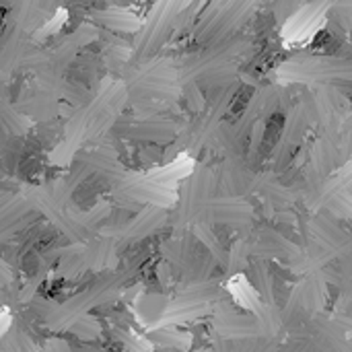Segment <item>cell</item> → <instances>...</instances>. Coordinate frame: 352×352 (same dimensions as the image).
Listing matches in <instances>:
<instances>
[{"mask_svg":"<svg viewBox=\"0 0 352 352\" xmlns=\"http://www.w3.org/2000/svg\"><path fill=\"white\" fill-rule=\"evenodd\" d=\"M289 103H291V93L287 87H264L254 93V97L241 111V116L235 124V130L243 138L245 134H250V130L256 122L274 118L278 111L287 109Z\"/></svg>","mask_w":352,"mask_h":352,"instance_id":"6","label":"cell"},{"mask_svg":"<svg viewBox=\"0 0 352 352\" xmlns=\"http://www.w3.org/2000/svg\"><path fill=\"white\" fill-rule=\"evenodd\" d=\"M334 4H346V6H352V0H330Z\"/></svg>","mask_w":352,"mask_h":352,"instance_id":"16","label":"cell"},{"mask_svg":"<svg viewBox=\"0 0 352 352\" xmlns=\"http://www.w3.org/2000/svg\"><path fill=\"white\" fill-rule=\"evenodd\" d=\"M278 78L283 82H297V85L352 82V58L299 54L289 58L278 68Z\"/></svg>","mask_w":352,"mask_h":352,"instance_id":"1","label":"cell"},{"mask_svg":"<svg viewBox=\"0 0 352 352\" xmlns=\"http://www.w3.org/2000/svg\"><path fill=\"white\" fill-rule=\"evenodd\" d=\"M107 4H111V6H122L124 4V0H105Z\"/></svg>","mask_w":352,"mask_h":352,"instance_id":"15","label":"cell"},{"mask_svg":"<svg viewBox=\"0 0 352 352\" xmlns=\"http://www.w3.org/2000/svg\"><path fill=\"white\" fill-rule=\"evenodd\" d=\"M95 35H97V31L93 29V27H80V29H76V31H72L70 35H66L60 43H56L54 45V50H52V54L47 56V60H54V62H58V64H66L68 60H72L74 58V54L82 47V45H87L91 39H95Z\"/></svg>","mask_w":352,"mask_h":352,"instance_id":"13","label":"cell"},{"mask_svg":"<svg viewBox=\"0 0 352 352\" xmlns=\"http://www.w3.org/2000/svg\"><path fill=\"white\" fill-rule=\"evenodd\" d=\"M163 223H165L163 208L148 204V208H144L136 219H132L128 225L120 227L116 231V237H120L124 241H138V239H144L146 235H151L153 231H157Z\"/></svg>","mask_w":352,"mask_h":352,"instance_id":"11","label":"cell"},{"mask_svg":"<svg viewBox=\"0 0 352 352\" xmlns=\"http://www.w3.org/2000/svg\"><path fill=\"white\" fill-rule=\"evenodd\" d=\"M179 70L165 58L148 60L130 74L128 95L138 99H175L179 93Z\"/></svg>","mask_w":352,"mask_h":352,"instance_id":"3","label":"cell"},{"mask_svg":"<svg viewBox=\"0 0 352 352\" xmlns=\"http://www.w3.org/2000/svg\"><path fill=\"white\" fill-rule=\"evenodd\" d=\"M250 270V280L256 287V291L260 293V297L264 299V305L268 307H276V291H274V278L270 274V270L266 268L264 260L254 262L252 266H248Z\"/></svg>","mask_w":352,"mask_h":352,"instance_id":"14","label":"cell"},{"mask_svg":"<svg viewBox=\"0 0 352 352\" xmlns=\"http://www.w3.org/2000/svg\"><path fill=\"white\" fill-rule=\"evenodd\" d=\"M258 2L260 0H212L198 23L196 39L202 43L221 41L241 25V21L256 8Z\"/></svg>","mask_w":352,"mask_h":352,"instance_id":"4","label":"cell"},{"mask_svg":"<svg viewBox=\"0 0 352 352\" xmlns=\"http://www.w3.org/2000/svg\"><path fill=\"white\" fill-rule=\"evenodd\" d=\"M206 223L229 225L239 231H245L254 223V208L243 200V196H223L214 198L208 206Z\"/></svg>","mask_w":352,"mask_h":352,"instance_id":"8","label":"cell"},{"mask_svg":"<svg viewBox=\"0 0 352 352\" xmlns=\"http://www.w3.org/2000/svg\"><path fill=\"white\" fill-rule=\"evenodd\" d=\"M177 134V126L171 120L163 118H144L136 120L126 126L124 136L134 140H153V142H167Z\"/></svg>","mask_w":352,"mask_h":352,"instance_id":"10","label":"cell"},{"mask_svg":"<svg viewBox=\"0 0 352 352\" xmlns=\"http://www.w3.org/2000/svg\"><path fill=\"white\" fill-rule=\"evenodd\" d=\"M219 188V173L214 169L202 167L188 177L177 198L173 225L177 231H188L198 223L206 221L208 206L214 200V192Z\"/></svg>","mask_w":352,"mask_h":352,"instance_id":"2","label":"cell"},{"mask_svg":"<svg viewBox=\"0 0 352 352\" xmlns=\"http://www.w3.org/2000/svg\"><path fill=\"white\" fill-rule=\"evenodd\" d=\"M91 21H95L97 25H103L111 31H120V33H134L142 25L136 14H132L124 6H111V4L107 8L93 10Z\"/></svg>","mask_w":352,"mask_h":352,"instance_id":"12","label":"cell"},{"mask_svg":"<svg viewBox=\"0 0 352 352\" xmlns=\"http://www.w3.org/2000/svg\"><path fill=\"white\" fill-rule=\"evenodd\" d=\"M184 0H161L159 6L153 10V16L148 21V27L142 31L138 43H136V56L138 58H148L159 45L161 41H165L163 37L167 35L169 25H173L177 12L184 8L182 6Z\"/></svg>","mask_w":352,"mask_h":352,"instance_id":"7","label":"cell"},{"mask_svg":"<svg viewBox=\"0 0 352 352\" xmlns=\"http://www.w3.org/2000/svg\"><path fill=\"white\" fill-rule=\"evenodd\" d=\"M254 165L243 159V155H227L219 169V188L227 196H245L254 190L256 173L252 171Z\"/></svg>","mask_w":352,"mask_h":352,"instance_id":"9","label":"cell"},{"mask_svg":"<svg viewBox=\"0 0 352 352\" xmlns=\"http://www.w3.org/2000/svg\"><path fill=\"white\" fill-rule=\"evenodd\" d=\"M322 301H324V276L320 270H311V274L305 276L291 293L287 307L283 311V326L293 328L314 320L322 307Z\"/></svg>","mask_w":352,"mask_h":352,"instance_id":"5","label":"cell"}]
</instances>
